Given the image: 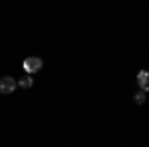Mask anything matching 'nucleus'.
I'll list each match as a JSON object with an SVG mask.
<instances>
[{
  "mask_svg": "<svg viewBox=\"0 0 149 147\" xmlns=\"http://www.w3.org/2000/svg\"><path fill=\"white\" fill-rule=\"evenodd\" d=\"M145 93H147V91L139 90L137 93H135V95H133V102L137 103V105H143V103H145Z\"/></svg>",
  "mask_w": 149,
  "mask_h": 147,
  "instance_id": "5",
  "label": "nucleus"
},
{
  "mask_svg": "<svg viewBox=\"0 0 149 147\" xmlns=\"http://www.w3.org/2000/svg\"><path fill=\"white\" fill-rule=\"evenodd\" d=\"M137 86H139V90L149 91V72L147 70H141L137 74Z\"/></svg>",
  "mask_w": 149,
  "mask_h": 147,
  "instance_id": "3",
  "label": "nucleus"
},
{
  "mask_svg": "<svg viewBox=\"0 0 149 147\" xmlns=\"http://www.w3.org/2000/svg\"><path fill=\"white\" fill-rule=\"evenodd\" d=\"M18 88V82L10 76H4L0 78V93H12V91Z\"/></svg>",
  "mask_w": 149,
  "mask_h": 147,
  "instance_id": "2",
  "label": "nucleus"
},
{
  "mask_svg": "<svg viewBox=\"0 0 149 147\" xmlns=\"http://www.w3.org/2000/svg\"><path fill=\"white\" fill-rule=\"evenodd\" d=\"M32 84H34V79H32V76H30V74H24L22 78L18 79V86H20V88H24V90L32 88Z\"/></svg>",
  "mask_w": 149,
  "mask_h": 147,
  "instance_id": "4",
  "label": "nucleus"
},
{
  "mask_svg": "<svg viewBox=\"0 0 149 147\" xmlns=\"http://www.w3.org/2000/svg\"><path fill=\"white\" fill-rule=\"evenodd\" d=\"M22 68L26 74H36V72H40V70L44 68V60L42 58H38V56H30V58H26L24 60V64H22Z\"/></svg>",
  "mask_w": 149,
  "mask_h": 147,
  "instance_id": "1",
  "label": "nucleus"
}]
</instances>
